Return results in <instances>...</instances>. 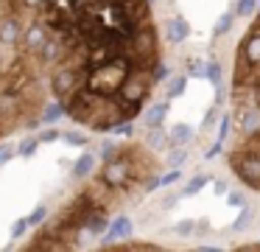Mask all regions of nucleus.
Here are the masks:
<instances>
[{
  "instance_id": "nucleus-28",
  "label": "nucleus",
  "mask_w": 260,
  "mask_h": 252,
  "mask_svg": "<svg viewBox=\"0 0 260 252\" xmlns=\"http://www.w3.org/2000/svg\"><path fill=\"white\" fill-rule=\"evenodd\" d=\"M59 137H62V134H59L56 129H45L37 140H40V143H53V140H59Z\"/></svg>"
},
{
  "instance_id": "nucleus-2",
  "label": "nucleus",
  "mask_w": 260,
  "mask_h": 252,
  "mask_svg": "<svg viewBox=\"0 0 260 252\" xmlns=\"http://www.w3.org/2000/svg\"><path fill=\"white\" fill-rule=\"evenodd\" d=\"M45 34H48V28L42 25L40 20H34L28 28H23V31H20V39H17L20 53H23V56H34L37 50H40V45H42V39H45Z\"/></svg>"
},
{
  "instance_id": "nucleus-35",
  "label": "nucleus",
  "mask_w": 260,
  "mask_h": 252,
  "mask_svg": "<svg viewBox=\"0 0 260 252\" xmlns=\"http://www.w3.org/2000/svg\"><path fill=\"white\" fill-rule=\"evenodd\" d=\"M254 249H260V241H257V244H254Z\"/></svg>"
},
{
  "instance_id": "nucleus-5",
  "label": "nucleus",
  "mask_w": 260,
  "mask_h": 252,
  "mask_svg": "<svg viewBox=\"0 0 260 252\" xmlns=\"http://www.w3.org/2000/svg\"><path fill=\"white\" fill-rule=\"evenodd\" d=\"M162 31H165V42L168 45H179L190 37V25H187L185 17H168Z\"/></svg>"
},
{
  "instance_id": "nucleus-36",
  "label": "nucleus",
  "mask_w": 260,
  "mask_h": 252,
  "mask_svg": "<svg viewBox=\"0 0 260 252\" xmlns=\"http://www.w3.org/2000/svg\"><path fill=\"white\" fill-rule=\"evenodd\" d=\"M257 9H260V0H257Z\"/></svg>"
},
{
  "instance_id": "nucleus-20",
  "label": "nucleus",
  "mask_w": 260,
  "mask_h": 252,
  "mask_svg": "<svg viewBox=\"0 0 260 252\" xmlns=\"http://www.w3.org/2000/svg\"><path fill=\"white\" fill-rule=\"evenodd\" d=\"M185 160H187V149H185V146H176V149L171 151V157H168V165L171 168H179Z\"/></svg>"
},
{
  "instance_id": "nucleus-29",
  "label": "nucleus",
  "mask_w": 260,
  "mask_h": 252,
  "mask_svg": "<svg viewBox=\"0 0 260 252\" xmlns=\"http://www.w3.org/2000/svg\"><path fill=\"white\" fill-rule=\"evenodd\" d=\"M193 230H196V224H193V221H179V224L174 227V233H179V235H190Z\"/></svg>"
},
{
  "instance_id": "nucleus-32",
  "label": "nucleus",
  "mask_w": 260,
  "mask_h": 252,
  "mask_svg": "<svg viewBox=\"0 0 260 252\" xmlns=\"http://www.w3.org/2000/svg\"><path fill=\"white\" fill-rule=\"evenodd\" d=\"M226 202H230V205H243V196L241 193H230V196H226Z\"/></svg>"
},
{
  "instance_id": "nucleus-21",
  "label": "nucleus",
  "mask_w": 260,
  "mask_h": 252,
  "mask_svg": "<svg viewBox=\"0 0 260 252\" xmlns=\"http://www.w3.org/2000/svg\"><path fill=\"white\" fill-rule=\"evenodd\" d=\"M185 84H187V73H182V76H179V78H176V81L168 87V95H171V98L182 95V93H185Z\"/></svg>"
},
{
  "instance_id": "nucleus-8",
  "label": "nucleus",
  "mask_w": 260,
  "mask_h": 252,
  "mask_svg": "<svg viewBox=\"0 0 260 252\" xmlns=\"http://www.w3.org/2000/svg\"><path fill=\"white\" fill-rule=\"evenodd\" d=\"M92 168H95V154H92V151H84V154L73 162V177L76 179H84V177H90V174H92Z\"/></svg>"
},
{
  "instance_id": "nucleus-14",
  "label": "nucleus",
  "mask_w": 260,
  "mask_h": 252,
  "mask_svg": "<svg viewBox=\"0 0 260 252\" xmlns=\"http://www.w3.org/2000/svg\"><path fill=\"white\" fill-rule=\"evenodd\" d=\"M115 249H120V252H140V249L154 252V249H159V246L157 244H146V241H126V244H120V241H118Z\"/></svg>"
},
{
  "instance_id": "nucleus-1",
  "label": "nucleus",
  "mask_w": 260,
  "mask_h": 252,
  "mask_svg": "<svg viewBox=\"0 0 260 252\" xmlns=\"http://www.w3.org/2000/svg\"><path fill=\"white\" fill-rule=\"evenodd\" d=\"M226 160H230L232 174H235V177L241 179L246 188L260 190V151L235 146V149L230 151V157H226Z\"/></svg>"
},
{
  "instance_id": "nucleus-23",
  "label": "nucleus",
  "mask_w": 260,
  "mask_h": 252,
  "mask_svg": "<svg viewBox=\"0 0 260 252\" xmlns=\"http://www.w3.org/2000/svg\"><path fill=\"white\" fill-rule=\"evenodd\" d=\"M179 177H182V171H179V168H171L168 174H162V177H157V179H159V185H162V188H168V185H174Z\"/></svg>"
},
{
  "instance_id": "nucleus-7",
  "label": "nucleus",
  "mask_w": 260,
  "mask_h": 252,
  "mask_svg": "<svg viewBox=\"0 0 260 252\" xmlns=\"http://www.w3.org/2000/svg\"><path fill=\"white\" fill-rule=\"evenodd\" d=\"M165 115H168V104H154L151 109L146 112V118H143V126L146 129H157V126H162V121H165Z\"/></svg>"
},
{
  "instance_id": "nucleus-24",
  "label": "nucleus",
  "mask_w": 260,
  "mask_h": 252,
  "mask_svg": "<svg viewBox=\"0 0 260 252\" xmlns=\"http://www.w3.org/2000/svg\"><path fill=\"white\" fill-rule=\"evenodd\" d=\"M230 129H232V118H230V115H224V118H221V126H218V140H221V143L226 140Z\"/></svg>"
},
{
  "instance_id": "nucleus-19",
  "label": "nucleus",
  "mask_w": 260,
  "mask_h": 252,
  "mask_svg": "<svg viewBox=\"0 0 260 252\" xmlns=\"http://www.w3.org/2000/svg\"><path fill=\"white\" fill-rule=\"evenodd\" d=\"M45 218H48V207L45 205H37L34 213H31V216H25V221H28V227H40Z\"/></svg>"
},
{
  "instance_id": "nucleus-10",
  "label": "nucleus",
  "mask_w": 260,
  "mask_h": 252,
  "mask_svg": "<svg viewBox=\"0 0 260 252\" xmlns=\"http://www.w3.org/2000/svg\"><path fill=\"white\" fill-rule=\"evenodd\" d=\"M146 146H148V149H165V146H168V134L162 132V126L148 129V134H146Z\"/></svg>"
},
{
  "instance_id": "nucleus-9",
  "label": "nucleus",
  "mask_w": 260,
  "mask_h": 252,
  "mask_svg": "<svg viewBox=\"0 0 260 252\" xmlns=\"http://www.w3.org/2000/svg\"><path fill=\"white\" fill-rule=\"evenodd\" d=\"M193 134H196V132H193L187 123H176V126L171 129V134H168V143L171 146H187L193 140Z\"/></svg>"
},
{
  "instance_id": "nucleus-17",
  "label": "nucleus",
  "mask_w": 260,
  "mask_h": 252,
  "mask_svg": "<svg viewBox=\"0 0 260 252\" xmlns=\"http://www.w3.org/2000/svg\"><path fill=\"white\" fill-rule=\"evenodd\" d=\"M207 182H210V177H207V174H196V177H193L190 182L185 185V190H182V193H185V196H193V193H199V190H202Z\"/></svg>"
},
{
  "instance_id": "nucleus-26",
  "label": "nucleus",
  "mask_w": 260,
  "mask_h": 252,
  "mask_svg": "<svg viewBox=\"0 0 260 252\" xmlns=\"http://www.w3.org/2000/svg\"><path fill=\"white\" fill-rule=\"evenodd\" d=\"M115 151H118V143H115V140H104V143H101V157H104V160L112 157Z\"/></svg>"
},
{
  "instance_id": "nucleus-34",
  "label": "nucleus",
  "mask_w": 260,
  "mask_h": 252,
  "mask_svg": "<svg viewBox=\"0 0 260 252\" xmlns=\"http://www.w3.org/2000/svg\"><path fill=\"white\" fill-rule=\"evenodd\" d=\"M215 193H226V185L224 182H215Z\"/></svg>"
},
{
  "instance_id": "nucleus-12",
  "label": "nucleus",
  "mask_w": 260,
  "mask_h": 252,
  "mask_svg": "<svg viewBox=\"0 0 260 252\" xmlns=\"http://www.w3.org/2000/svg\"><path fill=\"white\" fill-rule=\"evenodd\" d=\"M254 11H257V0H235V6H232L235 17H252Z\"/></svg>"
},
{
  "instance_id": "nucleus-15",
  "label": "nucleus",
  "mask_w": 260,
  "mask_h": 252,
  "mask_svg": "<svg viewBox=\"0 0 260 252\" xmlns=\"http://www.w3.org/2000/svg\"><path fill=\"white\" fill-rule=\"evenodd\" d=\"M232 22H235V14H221V20L215 22V28H213V37H224V34H230L232 31Z\"/></svg>"
},
{
  "instance_id": "nucleus-3",
  "label": "nucleus",
  "mask_w": 260,
  "mask_h": 252,
  "mask_svg": "<svg viewBox=\"0 0 260 252\" xmlns=\"http://www.w3.org/2000/svg\"><path fill=\"white\" fill-rule=\"evenodd\" d=\"M20 31H23V25H20L17 14H0V45L3 48H12V45H17L20 39Z\"/></svg>"
},
{
  "instance_id": "nucleus-27",
  "label": "nucleus",
  "mask_w": 260,
  "mask_h": 252,
  "mask_svg": "<svg viewBox=\"0 0 260 252\" xmlns=\"http://www.w3.org/2000/svg\"><path fill=\"white\" fill-rule=\"evenodd\" d=\"M221 151H224V143H221V140H215L213 146H210L207 151H204V160H213V157H218Z\"/></svg>"
},
{
  "instance_id": "nucleus-11",
  "label": "nucleus",
  "mask_w": 260,
  "mask_h": 252,
  "mask_svg": "<svg viewBox=\"0 0 260 252\" xmlns=\"http://www.w3.org/2000/svg\"><path fill=\"white\" fill-rule=\"evenodd\" d=\"M252 221H254V210L246 207V205H241V216L235 218V224H232V233H243L246 227H252Z\"/></svg>"
},
{
  "instance_id": "nucleus-6",
  "label": "nucleus",
  "mask_w": 260,
  "mask_h": 252,
  "mask_svg": "<svg viewBox=\"0 0 260 252\" xmlns=\"http://www.w3.org/2000/svg\"><path fill=\"white\" fill-rule=\"evenodd\" d=\"M64 118V106H62V101H45L42 104V109H40V123H56V121H62Z\"/></svg>"
},
{
  "instance_id": "nucleus-22",
  "label": "nucleus",
  "mask_w": 260,
  "mask_h": 252,
  "mask_svg": "<svg viewBox=\"0 0 260 252\" xmlns=\"http://www.w3.org/2000/svg\"><path fill=\"white\" fill-rule=\"evenodd\" d=\"M62 137L68 140L70 146H87V134H84V132H73V129H70V132L62 134Z\"/></svg>"
},
{
  "instance_id": "nucleus-33",
  "label": "nucleus",
  "mask_w": 260,
  "mask_h": 252,
  "mask_svg": "<svg viewBox=\"0 0 260 252\" xmlns=\"http://www.w3.org/2000/svg\"><path fill=\"white\" fill-rule=\"evenodd\" d=\"M199 252H218V246H210V244H204V246H199Z\"/></svg>"
},
{
  "instance_id": "nucleus-25",
  "label": "nucleus",
  "mask_w": 260,
  "mask_h": 252,
  "mask_svg": "<svg viewBox=\"0 0 260 252\" xmlns=\"http://www.w3.org/2000/svg\"><path fill=\"white\" fill-rule=\"evenodd\" d=\"M25 230H28V221H25V218H17V221H14V227H12V238H23Z\"/></svg>"
},
{
  "instance_id": "nucleus-16",
  "label": "nucleus",
  "mask_w": 260,
  "mask_h": 252,
  "mask_svg": "<svg viewBox=\"0 0 260 252\" xmlns=\"http://www.w3.org/2000/svg\"><path fill=\"white\" fill-rule=\"evenodd\" d=\"M37 149H40V140H37V137H25L23 143L14 149V154H20V157H34Z\"/></svg>"
},
{
  "instance_id": "nucleus-13",
  "label": "nucleus",
  "mask_w": 260,
  "mask_h": 252,
  "mask_svg": "<svg viewBox=\"0 0 260 252\" xmlns=\"http://www.w3.org/2000/svg\"><path fill=\"white\" fill-rule=\"evenodd\" d=\"M148 76H151V84L157 87V84H165V81H168L171 70H168V65H165V62H157V65L148 70Z\"/></svg>"
},
{
  "instance_id": "nucleus-30",
  "label": "nucleus",
  "mask_w": 260,
  "mask_h": 252,
  "mask_svg": "<svg viewBox=\"0 0 260 252\" xmlns=\"http://www.w3.org/2000/svg\"><path fill=\"white\" fill-rule=\"evenodd\" d=\"M215 118H218V115H215V109H210L207 115H204V123H202V129H204V132H207V129H213V126H215Z\"/></svg>"
},
{
  "instance_id": "nucleus-18",
  "label": "nucleus",
  "mask_w": 260,
  "mask_h": 252,
  "mask_svg": "<svg viewBox=\"0 0 260 252\" xmlns=\"http://www.w3.org/2000/svg\"><path fill=\"white\" fill-rule=\"evenodd\" d=\"M202 76L207 78L210 84H218V81H221V65H218V62H215V59H210L207 65H204Z\"/></svg>"
},
{
  "instance_id": "nucleus-4",
  "label": "nucleus",
  "mask_w": 260,
  "mask_h": 252,
  "mask_svg": "<svg viewBox=\"0 0 260 252\" xmlns=\"http://www.w3.org/2000/svg\"><path fill=\"white\" fill-rule=\"evenodd\" d=\"M132 230H135V224H132V218L120 213V216L115 218L112 224H109L107 235H104V246H112V244H118V241H126V238L132 235Z\"/></svg>"
},
{
  "instance_id": "nucleus-31",
  "label": "nucleus",
  "mask_w": 260,
  "mask_h": 252,
  "mask_svg": "<svg viewBox=\"0 0 260 252\" xmlns=\"http://www.w3.org/2000/svg\"><path fill=\"white\" fill-rule=\"evenodd\" d=\"M14 157V149H0V165H3V162H9Z\"/></svg>"
}]
</instances>
